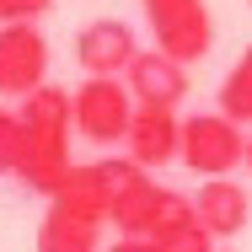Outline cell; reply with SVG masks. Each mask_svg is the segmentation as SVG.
Returning <instances> with one entry per match:
<instances>
[{
  "label": "cell",
  "instance_id": "obj_7",
  "mask_svg": "<svg viewBox=\"0 0 252 252\" xmlns=\"http://www.w3.org/2000/svg\"><path fill=\"white\" fill-rule=\"evenodd\" d=\"M140 59V32L124 16H97L75 32V64L86 75H124Z\"/></svg>",
  "mask_w": 252,
  "mask_h": 252
},
{
  "label": "cell",
  "instance_id": "obj_14",
  "mask_svg": "<svg viewBox=\"0 0 252 252\" xmlns=\"http://www.w3.org/2000/svg\"><path fill=\"white\" fill-rule=\"evenodd\" d=\"M16 151H22L16 107H0V177H16Z\"/></svg>",
  "mask_w": 252,
  "mask_h": 252
},
{
  "label": "cell",
  "instance_id": "obj_18",
  "mask_svg": "<svg viewBox=\"0 0 252 252\" xmlns=\"http://www.w3.org/2000/svg\"><path fill=\"white\" fill-rule=\"evenodd\" d=\"M242 172H252V134H247V156H242Z\"/></svg>",
  "mask_w": 252,
  "mask_h": 252
},
{
  "label": "cell",
  "instance_id": "obj_6",
  "mask_svg": "<svg viewBox=\"0 0 252 252\" xmlns=\"http://www.w3.org/2000/svg\"><path fill=\"white\" fill-rule=\"evenodd\" d=\"M118 166H124V156H102V161H92V166H75V172L54 188L49 209H64V215H75V220H86V225H102V220L113 215Z\"/></svg>",
  "mask_w": 252,
  "mask_h": 252
},
{
  "label": "cell",
  "instance_id": "obj_16",
  "mask_svg": "<svg viewBox=\"0 0 252 252\" xmlns=\"http://www.w3.org/2000/svg\"><path fill=\"white\" fill-rule=\"evenodd\" d=\"M54 0H0V27H16V22H38Z\"/></svg>",
  "mask_w": 252,
  "mask_h": 252
},
{
  "label": "cell",
  "instance_id": "obj_10",
  "mask_svg": "<svg viewBox=\"0 0 252 252\" xmlns=\"http://www.w3.org/2000/svg\"><path fill=\"white\" fill-rule=\"evenodd\" d=\"M124 156L145 172L166 166V161H183V118L172 107H140L129 134H124Z\"/></svg>",
  "mask_w": 252,
  "mask_h": 252
},
{
  "label": "cell",
  "instance_id": "obj_9",
  "mask_svg": "<svg viewBox=\"0 0 252 252\" xmlns=\"http://www.w3.org/2000/svg\"><path fill=\"white\" fill-rule=\"evenodd\" d=\"M124 86H129V97L134 107H172L177 113V102L188 97V64H177L172 54L161 49H140V59L124 70Z\"/></svg>",
  "mask_w": 252,
  "mask_h": 252
},
{
  "label": "cell",
  "instance_id": "obj_5",
  "mask_svg": "<svg viewBox=\"0 0 252 252\" xmlns=\"http://www.w3.org/2000/svg\"><path fill=\"white\" fill-rule=\"evenodd\" d=\"M49 38L38 22H16L0 27V97H32L38 86H49Z\"/></svg>",
  "mask_w": 252,
  "mask_h": 252
},
{
  "label": "cell",
  "instance_id": "obj_1",
  "mask_svg": "<svg viewBox=\"0 0 252 252\" xmlns=\"http://www.w3.org/2000/svg\"><path fill=\"white\" fill-rule=\"evenodd\" d=\"M16 129H22L16 183H22L27 193L54 199V188L75 172V161H70V134H75L70 92H64V86H38L32 97H22V107H16Z\"/></svg>",
  "mask_w": 252,
  "mask_h": 252
},
{
  "label": "cell",
  "instance_id": "obj_4",
  "mask_svg": "<svg viewBox=\"0 0 252 252\" xmlns=\"http://www.w3.org/2000/svg\"><path fill=\"white\" fill-rule=\"evenodd\" d=\"M140 5H145L156 49L172 54L177 64H193L215 49V16L204 0H140Z\"/></svg>",
  "mask_w": 252,
  "mask_h": 252
},
{
  "label": "cell",
  "instance_id": "obj_15",
  "mask_svg": "<svg viewBox=\"0 0 252 252\" xmlns=\"http://www.w3.org/2000/svg\"><path fill=\"white\" fill-rule=\"evenodd\" d=\"M156 247H161V252H215V236H209L199 220H193V225L172 231V236H166V242H156Z\"/></svg>",
  "mask_w": 252,
  "mask_h": 252
},
{
  "label": "cell",
  "instance_id": "obj_12",
  "mask_svg": "<svg viewBox=\"0 0 252 252\" xmlns=\"http://www.w3.org/2000/svg\"><path fill=\"white\" fill-rule=\"evenodd\" d=\"M102 225H86L64 209H43V225H38V252H102Z\"/></svg>",
  "mask_w": 252,
  "mask_h": 252
},
{
  "label": "cell",
  "instance_id": "obj_2",
  "mask_svg": "<svg viewBox=\"0 0 252 252\" xmlns=\"http://www.w3.org/2000/svg\"><path fill=\"white\" fill-rule=\"evenodd\" d=\"M134 97L124 81L113 75H86L75 92H70V118H75V134L92 140V145H124L129 124H134Z\"/></svg>",
  "mask_w": 252,
  "mask_h": 252
},
{
  "label": "cell",
  "instance_id": "obj_11",
  "mask_svg": "<svg viewBox=\"0 0 252 252\" xmlns=\"http://www.w3.org/2000/svg\"><path fill=\"white\" fill-rule=\"evenodd\" d=\"M193 209H199V225L215 242H231L252 225V193L236 177H204L199 193H193Z\"/></svg>",
  "mask_w": 252,
  "mask_h": 252
},
{
  "label": "cell",
  "instance_id": "obj_13",
  "mask_svg": "<svg viewBox=\"0 0 252 252\" xmlns=\"http://www.w3.org/2000/svg\"><path fill=\"white\" fill-rule=\"evenodd\" d=\"M215 107L225 113V118H236V124H252V43L236 54V64L225 70V81H220V97Z\"/></svg>",
  "mask_w": 252,
  "mask_h": 252
},
{
  "label": "cell",
  "instance_id": "obj_19",
  "mask_svg": "<svg viewBox=\"0 0 252 252\" xmlns=\"http://www.w3.org/2000/svg\"><path fill=\"white\" fill-rule=\"evenodd\" d=\"M247 5H252V0H247Z\"/></svg>",
  "mask_w": 252,
  "mask_h": 252
},
{
  "label": "cell",
  "instance_id": "obj_17",
  "mask_svg": "<svg viewBox=\"0 0 252 252\" xmlns=\"http://www.w3.org/2000/svg\"><path fill=\"white\" fill-rule=\"evenodd\" d=\"M102 252H161V247H156L151 236H118L113 247H102Z\"/></svg>",
  "mask_w": 252,
  "mask_h": 252
},
{
  "label": "cell",
  "instance_id": "obj_3",
  "mask_svg": "<svg viewBox=\"0 0 252 252\" xmlns=\"http://www.w3.org/2000/svg\"><path fill=\"white\" fill-rule=\"evenodd\" d=\"M247 156V134L236 118H225L220 107L209 113H188L183 118V166L193 177H231Z\"/></svg>",
  "mask_w": 252,
  "mask_h": 252
},
{
  "label": "cell",
  "instance_id": "obj_8",
  "mask_svg": "<svg viewBox=\"0 0 252 252\" xmlns=\"http://www.w3.org/2000/svg\"><path fill=\"white\" fill-rule=\"evenodd\" d=\"M161 204H166V188L156 183L145 166H134V161L124 156V166H118V188H113V215H107V220L118 225V236H151Z\"/></svg>",
  "mask_w": 252,
  "mask_h": 252
}]
</instances>
